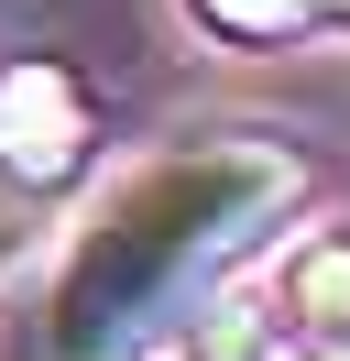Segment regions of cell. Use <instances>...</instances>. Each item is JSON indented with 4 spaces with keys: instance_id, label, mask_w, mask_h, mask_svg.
Segmentation results:
<instances>
[{
    "instance_id": "6da1fadb",
    "label": "cell",
    "mask_w": 350,
    "mask_h": 361,
    "mask_svg": "<svg viewBox=\"0 0 350 361\" xmlns=\"http://www.w3.org/2000/svg\"><path fill=\"white\" fill-rule=\"evenodd\" d=\"M296 208H306V154L262 132H186L143 154L88 197V219L55 252V285L33 307L44 361H143L241 263H262Z\"/></svg>"
},
{
    "instance_id": "7a4b0ae2",
    "label": "cell",
    "mask_w": 350,
    "mask_h": 361,
    "mask_svg": "<svg viewBox=\"0 0 350 361\" xmlns=\"http://www.w3.org/2000/svg\"><path fill=\"white\" fill-rule=\"evenodd\" d=\"M99 164V99L55 55L0 66V197H66Z\"/></svg>"
},
{
    "instance_id": "3957f363",
    "label": "cell",
    "mask_w": 350,
    "mask_h": 361,
    "mask_svg": "<svg viewBox=\"0 0 350 361\" xmlns=\"http://www.w3.org/2000/svg\"><path fill=\"white\" fill-rule=\"evenodd\" d=\"M350 0H186V23L208 33V44H230V55H284V44H306V33H328Z\"/></svg>"
},
{
    "instance_id": "277c9868",
    "label": "cell",
    "mask_w": 350,
    "mask_h": 361,
    "mask_svg": "<svg viewBox=\"0 0 350 361\" xmlns=\"http://www.w3.org/2000/svg\"><path fill=\"white\" fill-rule=\"evenodd\" d=\"M284 317L306 339H350V230H306L284 252Z\"/></svg>"
},
{
    "instance_id": "5b68a950",
    "label": "cell",
    "mask_w": 350,
    "mask_h": 361,
    "mask_svg": "<svg viewBox=\"0 0 350 361\" xmlns=\"http://www.w3.org/2000/svg\"><path fill=\"white\" fill-rule=\"evenodd\" d=\"M164 350H175V361H284V317L252 307V295H208Z\"/></svg>"
},
{
    "instance_id": "8992f818",
    "label": "cell",
    "mask_w": 350,
    "mask_h": 361,
    "mask_svg": "<svg viewBox=\"0 0 350 361\" xmlns=\"http://www.w3.org/2000/svg\"><path fill=\"white\" fill-rule=\"evenodd\" d=\"M0 361H44V339H33V317H11V329H0Z\"/></svg>"
},
{
    "instance_id": "52a82bcc",
    "label": "cell",
    "mask_w": 350,
    "mask_h": 361,
    "mask_svg": "<svg viewBox=\"0 0 350 361\" xmlns=\"http://www.w3.org/2000/svg\"><path fill=\"white\" fill-rule=\"evenodd\" d=\"M11 252H22V208L0 197V274H11Z\"/></svg>"
},
{
    "instance_id": "ba28073f",
    "label": "cell",
    "mask_w": 350,
    "mask_h": 361,
    "mask_svg": "<svg viewBox=\"0 0 350 361\" xmlns=\"http://www.w3.org/2000/svg\"><path fill=\"white\" fill-rule=\"evenodd\" d=\"M284 361H350V339H296Z\"/></svg>"
}]
</instances>
